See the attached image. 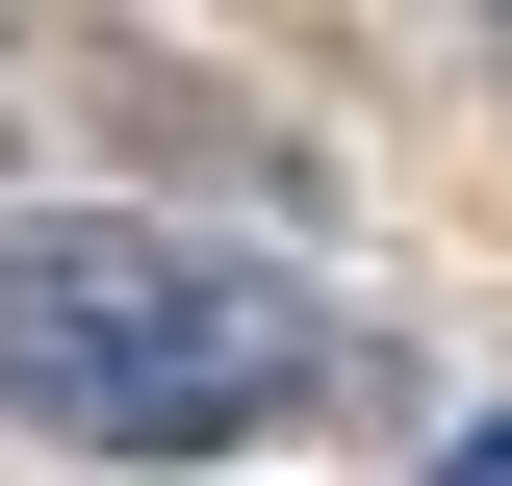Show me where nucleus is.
Returning <instances> with one entry per match:
<instances>
[{"label":"nucleus","instance_id":"f03ea898","mask_svg":"<svg viewBox=\"0 0 512 486\" xmlns=\"http://www.w3.org/2000/svg\"><path fill=\"white\" fill-rule=\"evenodd\" d=\"M436 486H512V410H487V435H461V461H436Z\"/></svg>","mask_w":512,"mask_h":486},{"label":"nucleus","instance_id":"f257e3e1","mask_svg":"<svg viewBox=\"0 0 512 486\" xmlns=\"http://www.w3.org/2000/svg\"><path fill=\"white\" fill-rule=\"evenodd\" d=\"M333 384L308 282H256L205 231H128V205H26L0 231V410L77 435V461H231Z\"/></svg>","mask_w":512,"mask_h":486}]
</instances>
